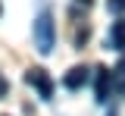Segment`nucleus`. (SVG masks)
I'll return each instance as SVG.
<instances>
[{
    "mask_svg": "<svg viewBox=\"0 0 125 116\" xmlns=\"http://www.w3.org/2000/svg\"><path fill=\"white\" fill-rule=\"evenodd\" d=\"M34 44L41 53H53V44H56V25H53V16H50V10H44L41 16L34 19Z\"/></svg>",
    "mask_w": 125,
    "mask_h": 116,
    "instance_id": "1",
    "label": "nucleus"
},
{
    "mask_svg": "<svg viewBox=\"0 0 125 116\" xmlns=\"http://www.w3.org/2000/svg\"><path fill=\"white\" fill-rule=\"evenodd\" d=\"M25 82H28L44 100H53V79L47 75V69H41V66L28 69V72H25Z\"/></svg>",
    "mask_w": 125,
    "mask_h": 116,
    "instance_id": "2",
    "label": "nucleus"
},
{
    "mask_svg": "<svg viewBox=\"0 0 125 116\" xmlns=\"http://www.w3.org/2000/svg\"><path fill=\"white\" fill-rule=\"evenodd\" d=\"M94 91H97V100H100V104H106V97H109V69H97Z\"/></svg>",
    "mask_w": 125,
    "mask_h": 116,
    "instance_id": "3",
    "label": "nucleus"
},
{
    "mask_svg": "<svg viewBox=\"0 0 125 116\" xmlns=\"http://www.w3.org/2000/svg\"><path fill=\"white\" fill-rule=\"evenodd\" d=\"M109 47L125 50V19H116L113 28H109Z\"/></svg>",
    "mask_w": 125,
    "mask_h": 116,
    "instance_id": "4",
    "label": "nucleus"
},
{
    "mask_svg": "<svg viewBox=\"0 0 125 116\" xmlns=\"http://www.w3.org/2000/svg\"><path fill=\"white\" fill-rule=\"evenodd\" d=\"M84 82H88V66H75V69H69V75H66V88L78 91Z\"/></svg>",
    "mask_w": 125,
    "mask_h": 116,
    "instance_id": "5",
    "label": "nucleus"
},
{
    "mask_svg": "<svg viewBox=\"0 0 125 116\" xmlns=\"http://www.w3.org/2000/svg\"><path fill=\"white\" fill-rule=\"evenodd\" d=\"M109 85H113L116 91H122V94H125V57L119 60V66L109 72Z\"/></svg>",
    "mask_w": 125,
    "mask_h": 116,
    "instance_id": "6",
    "label": "nucleus"
},
{
    "mask_svg": "<svg viewBox=\"0 0 125 116\" xmlns=\"http://www.w3.org/2000/svg\"><path fill=\"white\" fill-rule=\"evenodd\" d=\"M109 13H125V0H109Z\"/></svg>",
    "mask_w": 125,
    "mask_h": 116,
    "instance_id": "7",
    "label": "nucleus"
},
{
    "mask_svg": "<svg viewBox=\"0 0 125 116\" xmlns=\"http://www.w3.org/2000/svg\"><path fill=\"white\" fill-rule=\"evenodd\" d=\"M6 91H10V82H6V79H3V72H0V100L6 97Z\"/></svg>",
    "mask_w": 125,
    "mask_h": 116,
    "instance_id": "8",
    "label": "nucleus"
},
{
    "mask_svg": "<svg viewBox=\"0 0 125 116\" xmlns=\"http://www.w3.org/2000/svg\"><path fill=\"white\" fill-rule=\"evenodd\" d=\"M78 3H81V6H91V3H94V0H78Z\"/></svg>",
    "mask_w": 125,
    "mask_h": 116,
    "instance_id": "9",
    "label": "nucleus"
},
{
    "mask_svg": "<svg viewBox=\"0 0 125 116\" xmlns=\"http://www.w3.org/2000/svg\"><path fill=\"white\" fill-rule=\"evenodd\" d=\"M0 13H3V6H0Z\"/></svg>",
    "mask_w": 125,
    "mask_h": 116,
    "instance_id": "10",
    "label": "nucleus"
}]
</instances>
